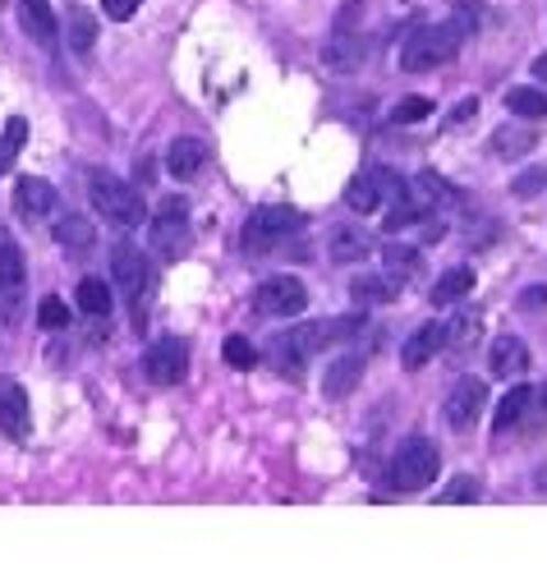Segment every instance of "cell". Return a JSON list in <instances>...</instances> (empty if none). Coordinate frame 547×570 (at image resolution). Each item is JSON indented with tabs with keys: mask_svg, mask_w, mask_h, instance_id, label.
<instances>
[{
	"mask_svg": "<svg viewBox=\"0 0 547 570\" xmlns=\"http://www.w3.org/2000/svg\"><path fill=\"white\" fill-rule=\"evenodd\" d=\"M354 331H363V318H341V322H304V327H291V331H276L267 341V359L272 369L285 373V377H299L304 364L322 346L331 341H350Z\"/></svg>",
	"mask_w": 547,
	"mask_h": 570,
	"instance_id": "1",
	"label": "cell"
},
{
	"mask_svg": "<svg viewBox=\"0 0 547 570\" xmlns=\"http://www.w3.org/2000/svg\"><path fill=\"white\" fill-rule=\"evenodd\" d=\"M88 198H92L97 212L107 217L111 226H120V230H134V226L147 221V202L139 198V189L124 185V179L111 175V171H92L88 175Z\"/></svg>",
	"mask_w": 547,
	"mask_h": 570,
	"instance_id": "2",
	"label": "cell"
},
{
	"mask_svg": "<svg viewBox=\"0 0 547 570\" xmlns=\"http://www.w3.org/2000/svg\"><path fill=\"white\" fill-rule=\"evenodd\" d=\"M299 226H304V217L295 212V207H258L240 230V249L249 257H267L276 249H291Z\"/></svg>",
	"mask_w": 547,
	"mask_h": 570,
	"instance_id": "3",
	"label": "cell"
},
{
	"mask_svg": "<svg viewBox=\"0 0 547 570\" xmlns=\"http://www.w3.org/2000/svg\"><path fill=\"white\" fill-rule=\"evenodd\" d=\"M460 42H464V33L456 29L451 19H447V23H428V29H419V33L405 37V46H401V69H405V74H424V69H433V65H447L456 51H460Z\"/></svg>",
	"mask_w": 547,
	"mask_h": 570,
	"instance_id": "4",
	"label": "cell"
},
{
	"mask_svg": "<svg viewBox=\"0 0 547 570\" xmlns=\"http://www.w3.org/2000/svg\"><path fill=\"white\" fill-rule=\"evenodd\" d=\"M152 249L166 257V263H175V257L189 253V202L185 198H162L152 212Z\"/></svg>",
	"mask_w": 547,
	"mask_h": 570,
	"instance_id": "5",
	"label": "cell"
},
{
	"mask_svg": "<svg viewBox=\"0 0 547 570\" xmlns=\"http://www.w3.org/2000/svg\"><path fill=\"white\" fill-rule=\"evenodd\" d=\"M441 470V456L433 442H424V437H409V442L396 451V460H391V487L401 492H424Z\"/></svg>",
	"mask_w": 547,
	"mask_h": 570,
	"instance_id": "6",
	"label": "cell"
},
{
	"mask_svg": "<svg viewBox=\"0 0 547 570\" xmlns=\"http://www.w3.org/2000/svg\"><path fill=\"white\" fill-rule=\"evenodd\" d=\"M23 299H29V263L14 240H0V322L19 327Z\"/></svg>",
	"mask_w": 547,
	"mask_h": 570,
	"instance_id": "7",
	"label": "cell"
},
{
	"mask_svg": "<svg viewBox=\"0 0 547 570\" xmlns=\"http://www.w3.org/2000/svg\"><path fill=\"white\" fill-rule=\"evenodd\" d=\"M409 189H405V179H396L391 171H382V166H373V171H359L350 185H346V202L354 207V212H363V217H373V212H382L386 202H401Z\"/></svg>",
	"mask_w": 547,
	"mask_h": 570,
	"instance_id": "8",
	"label": "cell"
},
{
	"mask_svg": "<svg viewBox=\"0 0 547 570\" xmlns=\"http://www.w3.org/2000/svg\"><path fill=\"white\" fill-rule=\"evenodd\" d=\"M185 373H189V346L179 336H162V341L143 350V377L152 386H175L185 382Z\"/></svg>",
	"mask_w": 547,
	"mask_h": 570,
	"instance_id": "9",
	"label": "cell"
},
{
	"mask_svg": "<svg viewBox=\"0 0 547 570\" xmlns=\"http://www.w3.org/2000/svg\"><path fill=\"white\" fill-rule=\"evenodd\" d=\"M308 308V291L299 276H272L253 291V314H272V318H299Z\"/></svg>",
	"mask_w": 547,
	"mask_h": 570,
	"instance_id": "10",
	"label": "cell"
},
{
	"mask_svg": "<svg viewBox=\"0 0 547 570\" xmlns=\"http://www.w3.org/2000/svg\"><path fill=\"white\" fill-rule=\"evenodd\" d=\"M111 276L124 291V299L134 304V327H143V295H147V257L129 244H116L111 249Z\"/></svg>",
	"mask_w": 547,
	"mask_h": 570,
	"instance_id": "11",
	"label": "cell"
},
{
	"mask_svg": "<svg viewBox=\"0 0 547 570\" xmlns=\"http://www.w3.org/2000/svg\"><path fill=\"white\" fill-rule=\"evenodd\" d=\"M483 405H488V382H479V377H460L451 392H447V405H441V414H447V424H451L456 432H469V428L479 424Z\"/></svg>",
	"mask_w": 547,
	"mask_h": 570,
	"instance_id": "12",
	"label": "cell"
},
{
	"mask_svg": "<svg viewBox=\"0 0 547 570\" xmlns=\"http://www.w3.org/2000/svg\"><path fill=\"white\" fill-rule=\"evenodd\" d=\"M488 369L492 377H502V382H519L529 369V346L519 341V336H497L488 350Z\"/></svg>",
	"mask_w": 547,
	"mask_h": 570,
	"instance_id": "13",
	"label": "cell"
},
{
	"mask_svg": "<svg viewBox=\"0 0 547 570\" xmlns=\"http://www.w3.org/2000/svg\"><path fill=\"white\" fill-rule=\"evenodd\" d=\"M0 428H6L14 442L29 437V392L14 377H0Z\"/></svg>",
	"mask_w": 547,
	"mask_h": 570,
	"instance_id": "14",
	"label": "cell"
},
{
	"mask_svg": "<svg viewBox=\"0 0 547 570\" xmlns=\"http://www.w3.org/2000/svg\"><path fill=\"white\" fill-rule=\"evenodd\" d=\"M363 56H369V46H363V37H359V33H350V29L331 33V37H327V46H322V65H327V69H336V74H354V69L363 65Z\"/></svg>",
	"mask_w": 547,
	"mask_h": 570,
	"instance_id": "15",
	"label": "cell"
},
{
	"mask_svg": "<svg viewBox=\"0 0 547 570\" xmlns=\"http://www.w3.org/2000/svg\"><path fill=\"white\" fill-rule=\"evenodd\" d=\"M14 207L23 221H42V217H51V207H56V189L37 175H23L14 185Z\"/></svg>",
	"mask_w": 547,
	"mask_h": 570,
	"instance_id": "16",
	"label": "cell"
},
{
	"mask_svg": "<svg viewBox=\"0 0 547 570\" xmlns=\"http://www.w3.org/2000/svg\"><path fill=\"white\" fill-rule=\"evenodd\" d=\"M359 377H363V354H336L327 364V373H322V396L327 401H346L359 386Z\"/></svg>",
	"mask_w": 547,
	"mask_h": 570,
	"instance_id": "17",
	"label": "cell"
},
{
	"mask_svg": "<svg viewBox=\"0 0 547 570\" xmlns=\"http://www.w3.org/2000/svg\"><path fill=\"white\" fill-rule=\"evenodd\" d=\"M19 23L42 51L56 46V14H51V0H19Z\"/></svg>",
	"mask_w": 547,
	"mask_h": 570,
	"instance_id": "18",
	"label": "cell"
},
{
	"mask_svg": "<svg viewBox=\"0 0 547 570\" xmlns=\"http://www.w3.org/2000/svg\"><path fill=\"white\" fill-rule=\"evenodd\" d=\"M203 162H207V143H203V139L179 134V139L166 147V171H171L175 179H194V175L203 171Z\"/></svg>",
	"mask_w": 547,
	"mask_h": 570,
	"instance_id": "19",
	"label": "cell"
},
{
	"mask_svg": "<svg viewBox=\"0 0 547 570\" xmlns=\"http://www.w3.org/2000/svg\"><path fill=\"white\" fill-rule=\"evenodd\" d=\"M441 346H447V331H441V322H424L419 331H414L409 336V341H405V350H401V364L414 373V369H424L428 364V359L441 350Z\"/></svg>",
	"mask_w": 547,
	"mask_h": 570,
	"instance_id": "20",
	"label": "cell"
},
{
	"mask_svg": "<svg viewBox=\"0 0 547 570\" xmlns=\"http://www.w3.org/2000/svg\"><path fill=\"white\" fill-rule=\"evenodd\" d=\"M441 331H447V346H456V350L479 346V336H483L479 308H456V314H451L447 322H441Z\"/></svg>",
	"mask_w": 547,
	"mask_h": 570,
	"instance_id": "21",
	"label": "cell"
},
{
	"mask_svg": "<svg viewBox=\"0 0 547 570\" xmlns=\"http://www.w3.org/2000/svg\"><path fill=\"white\" fill-rule=\"evenodd\" d=\"M382 267H386V281H391V285H405V281L419 276V249L386 244V249H382Z\"/></svg>",
	"mask_w": 547,
	"mask_h": 570,
	"instance_id": "22",
	"label": "cell"
},
{
	"mask_svg": "<svg viewBox=\"0 0 547 570\" xmlns=\"http://www.w3.org/2000/svg\"><path fill=\"white\" fill-rule=\"evenodd\" d=\"M65 37H69L74 56H88V51L97 46V19H92V10L74 6V10H69V23H65Z\"/></svg>",
	"mask_w": 547,
	"mask_h": 570,
	"instance_id": "23",
	"label": "cell"
},
{
	"mask_svg": "<svg viewBox=\"0 0 547 570\" xmlns=\"http://www.w3.org/2000/svg\"><path fill=\"white\" fill-rule=\"evenodd\" d=\"M414 189L424 194V198H419L424 212H428V207H456V202H460V189L451 185V179H441L437 171H424L419 179H414Z\"/></svg>",
	"mask_w": 547,
	"mask_h": 570,
	"instance_id": "24",
	"label": "cell"
},
{
	"mask_svg": "<svg viewBox=\"0 0 547 570\" xmlns=\"http://www.w3.org/2000/svg\"><path fill=\"white\" fill-rule=\"evenodd\" d=\"M469 291H474V272H469V267H451V272H441V281L433 285V304L437 308H451Z\"/></svg>",
	"mask_w": 547,
	"mask_h": 570,
	"instance_id": "25",
	"label": "cell"
},
{
	"mask_svg": "<svg viewBox=\"0 0 547 570\" xmlns=\"http://www.w3.org/2000/svg\"><path fill=\"white\" fill-rule=\"evenodd\" d=\"M529 401H534V392H529V386L525 382H515L511 386V392L502 396V405H497V419H492V428H497V432H511L519 419H525V409H529Z\"/></svg>",
	"mask_w": 547,
	"mask_h": 570,
	"instance_id": "26",
	"label": "cell"
},
{
	"mask_svg": "<svg viewBox=\"0 0 547 570\" xmlns=\"http://www.w3.org/2000/svg\"><path fill=\"white\" fill-rule=\"evenodd\" d=\"M369 249H373V235H363V230H354V226L331 230V257L336 263H354V257H363Z\"/></svg>",
	"mask_w": 547,
	"mask_h": 570,
	"instance_id": "27",
	"label": "cell"
},
{
	"mask_svg": "<svg viewBox=\"0 0 547 570\" xmlns=\"http://www.w3.org/2000/svg\"><path fill=\"white\" fill-rule=\"evenodd\" d=\"M74 304L84 308L88 318H107V314H111V285H107V281H97V276L78 281V295H74Z\"/></svg>",
	"mask_w": 547,
	"mask_h": 570,
	"instance_id": "28",
	"label": "cell"
},
{
	"mask_svg": "<svg viewBox=\"0 0 547 570\" xmlns=\"http://www.w3.org/2000/svg\"><path fill=\"white\" fill-rule=\"evenodd\" d=\"M56 244L65 249V253H88L92 249V226L84 221V217H61L56 221Z\"/></svg>",
	"mask_w": 547,
	"mask_h": 570,
	"instance_id": "29",
	"label": "cell"
},
{
	"mask_svg": "<svg viewBox=\"0 0 547 570\" xmlns=\"http://www.w3.org/2000/svg\"><path fill=\"white\" fill-rule=\"evenodd\" d=\"M506 111L525 116V120H547V92L543 88H511L506 92Z\"/></svg>",
	"mask_w": 547,
	"mask_h": 570,
	"instance_id": "30",
	"label": "cell"
},
{
	"mask_svg": "<svg viewBox=\"0 0 547 570\" xmlns=\"http://www.w3.org/2000/svg\"><path fill=\"white\" fill-rule=\"evenodd\" d=\"M534 143H538L534 129H515V124H506V129L492 134V152H497V157H525Z\"/></svg>",
	"mask_w": 547,
	"mask_h": 570,
	"instance_id": "31",
	"label": "cell"
},
{
	"mask_svg": "<svg viewBox=\"0 0 547 570\" xmlns=\"http://www.w3.org/2000/svg\"><path fill=\"white\" fill-rule=\"evenodd\" d=\"M391 295H396V285H391V281H363V276H359V281L350 285V299H354L359 308H363V304H386Z\"/></svg>",
	"mask_w": 547,
	"mask_h": 570,
	"instance_id": "32",
	"label": "cell"
},
{
	"mask_svg": "<svg viewBox=\"0 0 547 570\" xmlns=\"http://www.w3.org/2000/svg\"><path fill=\"white\" fill-rule=\"evenodd\" d=\"M23 139H29V124H23V120H10V124H6V143H0V175L14 166Z\"/></svg>",
	"mask_w": 547,
	"mask_h": 570,
	"instance_id": "33",
	"label": "cell"
},
{
	"mask_svg": "<svg viewBox=\"0 0 547 570\" xmlns=\"http://www.w3.org/2000/svg\"><path fill=\"white\" fill-rule=\"evenodd\" d=\"M37 322H42L46 331H61V327H69V304H65L61 295H46V299L37 304Z\"/></svg>",
	"mask_w": 547,
	"mask_h": 570,
	"instance_id": "34",
	"label": "cell"
},
{
	"mask_svg": "<svg viewBox=\"0 0 547 570\" xmlns=\"http://www.w3.org/2000/svg\"><path fill=\"white\" fill-rule=\"evenodd\" d=\"M226 364L230 369H253L258 364V350L244 341V336H230V341H226Z\"/></svg>",
	"mask_w": 547,
	"mask_h": 570,
	"instance_id": "35",
	"label": "cell"
},
{
	"mask_svg": "<svg viewBox=\"0 0 547 570\" xmlns=\"http://www.w3.org/2000/svg\"><path fill=\"white\" fill-rule=\"evenodd\" d=\"M424 116H433V101L428 97H409V101H401V107L391 111V124H414Z\"/></svg>",
	"mask_w": 547,
	"mask_h": 570,
	"instance_id": "36",
	"label": "cell"
},
{
	"mask_svg": "<svg viewBox=\"0 0 547 570\" xmlns=\"http://www.w3.org/2000/svg\"><path fill=\"white\" fill-rule=\"evenodd\" d=\"M441 502H479V479H474V474L451 479L447 492H441Z\"/></svg>",
	"mask_w": 547,
	"mask_h": 570,
	"instance_id": "37",
	"label": "cell"
},
{
	"mask_svg": "<svg viewBox=\"0 0 547 570\" xmlns=\"http://www.w3.org/2000/svg\"><path fill=\"white\" fill-rule=\"evenodd\" d=\"M511 189H515V198H534V194H543V189H547V171H543V166H529L525 175H515Z\"/></svg>",
	"mask_w": 547,
	"mask_h": 570,
	"instance_id": "38",
	"label": "cell"
},
{
	"mask_svg": "<svg viewBox=\"0 0 547 570\" xmlns=\"http://www.w3.org/2000/svg\"><path fill=\"white\" fill-rule=\"evenodd\" d=\"M479 19H483V6H474V0H456V14H451V23H456V29H460L464 37L479 29Z\"/></svg>",
	"mask_w": 547,
	"mask_h": 570,
	"instance_id": "39",
	"label": "cell"
},
{
	"mask_svg": "<svg viewBox=\"0 0 547 570\" xmlns=\"http://www.w3.org/2000/svg\"><path fill=\"white\" fill-rule=\"evenodd\" d=\"M139 6H143V0H101V10H107L116 23H129L139 14Z\"/></svg>",
	"mask_w": 547,
	"mask_h": 570,
	"instance_id": "40",
	"label": "cell"
},
{
	"mask_svg": "<svg viewBox=\"0 0 547 570\" xmlns=\"http://www.w3.org/2000/svg\"><path fill=\"white\" fill-rule=\"evenodd\" d=\"M543 304H547V285H534V291L519 295V308H529V314H534V308H543Z\"/></svg>",
	"mask_w": 547,
	"mask_h": 570,
	"instance_id": "41",
	"label": "cell"
},
{
	"mask_svg": "<svg viewBox=\"0 0 547 570\" xmlns=\"http://www.w3.org/2000/svg\"><path fill=\"white\" fill-rule=\"evenodd\" d=\"M134 175H139V185H152V179H156V157H139Z\"/></svg>",
	"mask_w": 547,
	"mask_h": 570,
	"instance_id": "42",
	"label": "cell"
},
{
	"mask_svg": "<svg viewBox=\"0 0 547 570\" xmlns=\"http://www.w3.org/2000/svg\"><path fill=\"white\" fill-rule=\"evenodd\" d=\"M529 69H534V79L547 88V56H534V65H529Z\"/></svg>",
	"mask_w": 547,
	"mask_h": 570,
	"instance_id": "43",
	"label": "cell"
}]
</instances>
